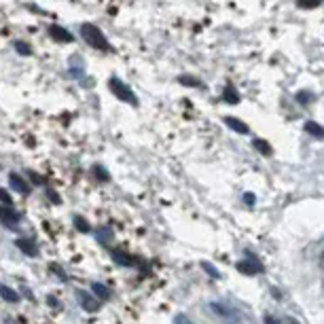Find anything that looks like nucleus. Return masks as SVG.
Wrapping results in <instances>:
<instances>
[{"label": "nucleus", "instance_id": "17", "mask_svg": "<svg viewBox=\"0 0 324 324\" xmlns=\"http://www.w3.org/2000/svg\"><path fill=\"white\" fill-rule=\"evenodd\" d=\"M225 100H227L229 104H233V102H237L240 98H237V93H235L231 87H227V89H225Z\"/></svg>", "mask_w": 324, "mask_h": 324}, {"label": "nucleus", "instance_id": "16", "mask_svg": "<svg viewBox=\"0 0 324 324\" xmlns=\"http://www.w3.org/2000/svg\"><path fill=\"white\" fill-rule=\"evenodd\" d=\"M15 51H17V53H22V55H30V53H32L30 47H28L26 43H22V41L15 43Z\"/></svg>", "mask_w": 324, "mask_h": 324}, {"label": "nucleus", "instance_id": "10", "mask_svg": "<svg viewBox=\"0 0 324 324\" xmlns=\"http://www.w3.org/2000/svg\"><path fill=\"white\" fill-rule=\"evenodd\" d=\"M93 292H95V297H98V301H108L110 299V290L104 284H93Z\"/></svg>", "mask_w": 324, "mask_h": 324}, {"label": "nucleus", "instance_id": "20", "mask_svg": "<svg viewBox=\"0 0 324 324\" xmlns=\"http://www.w3.org/2000/svg\"><path fill=\"white\" fill-rule=\"evenodd\" d=\"M93 172H95V176H100L102 180H108V174H106V170H104L102 166H98V168H95Z\"/></svg>", "mask_w": 324, "mask_h": 324}, {"label": "nucleus", "instance_id": "14", "mask_svg": "<svg viewBox=\"0 0 324 324\" xmlns=\"http://www.w3.org/2000/svg\"><path fill=\"white\" fill-rule=\"evenodd\" d=\"M254 146L259 148V152H263V155H271V146H269V142H265V140H259V138H256V140H254Z\"/></svg>", "mask_w": 324, "mask_h": 324}, {"label": "nucleus", "instance_id": "8", "mask_svg": "<svg viewBox=\"0 0 324 324\" xmlns=\"http://www.w3.org/2000/svg\"><path fill=\"white\" fill-rule=\"evenodd\" d=\"M225 123H227V125L231 127V129H235L237 133H248V131H250V129H248L246 123H242L240 119H231V117H227V119H225Z\"/></svg>", "mask_w": 324, "mask_h": 324}, {"label": "nucleus", "instance_id": "1", "mask_svg": "<svg viewBox=\"0 0 324 324\" xmlns=\"http://www.w3.org/2000/svg\"><path fill=\"white\" fill-rule=\"evenodd\" d=\"M81 36L85 38V43H87L89 47H93V49H102V51L108 49L106 36H104V34L98 30V28L91 26V24H83V26H81Z\"/></svg>", "mask_w": 324, "mask_h": 324}, {"label": "nucleus", "instance_id": "5", "mask_svg": "<svg viewBox=\"0 0 324 324\" xmlns=\"http://www.w3.org/2000/svg\"><path fill=\"white\" fill-rule=\"evenodd\" d=\"M237 269H240L242 273H250V275H256V273H261L263 271V267L259 261H242V263H237Z\"/></svg>", "mask_w": 324, "mask_h": 324}, {"label": "nucleus", "instance_id": "6", "mask_svg": "<svg viewBox=\"0 0 324 324\" xmlns=\"http://www.w3.org/2000/svg\"><path fill=\"white\" fill-rule=\"evenodd\" d=\"M79 299H81V307H83L85 311H98L100 303L95 301L91 294H87V292H79Z\"/></svg>", "mask_w": 324, "mask_h": 324}, {"label": "nucleus", "instance_id": "26", "mask_svg": "<svg viewBox=\"0 0 324 324\" xmlns=\"http://www.w3.org/2000/svg\"><path fill=\"white\" fill-rule=\"evenodd\" d=\"M320 265H322V269H324V256H322V263Z\"/></svg>", "mask_w": 324, "mask_h": 324}, {"label": "nucleus", "instance_id": "4", "mask_svg": "<svg viewBox=\"0 0 324 324\" xmlns=\"http://www.w3.org/2000/svg\"><path fill=\"white\" fill-rule=\"evenodd\" d=\"M49 36L57 43H70L72 41V34L68 30H64V28H60V26H51L49 28Z\"/></svg>", "mask_w": 324, "mask_h": 324}, {"label": "nucleus", "instance_id": "12", "mask_svg": "<svg viewBox=\"0 0 324 324\" xmlns=\"http://www.w3.org/2000/svg\"><path fill=\"white\" fill-rule=\"evenodd\" d=\"M9 180H11V185H13V189L17 191V193H26V191H28V187L24 185V180L19 178L17 174H11V176H9Z\"/></svg>", "mask_w": 324, "mask_h": 324}, {"label": "nucleus", "instance_id": "18", "mask_svg": "<svg viewBox=\"0 0 324 324\" xmlns=\"http://www.w3.org/2000/svg\"><path fill=\"white\" fill-rule=\"evenodd\" d=\"M180 83H183V85H191V87H199V83L195 79H191V76H180Z\"/></svg>", "mask_w": 324, "mask_h": 324}, {"label": "nucleus", "instance_id": "25", "mask_svg": "<svg viewBox=\"0 0 324 324\" xmlns=\"http://www.w3.org/2000/svg\"><path fill=\"white\" fill-rule=\"evenodd\" d=\"M246 202L248 204H254V195H246Z\"/></svg>", "mask_w": 324, "mask_h": 324}, {"label": "nucleus", "instance_id": "7", "mask_svg": "<svg viewBox=\"0 0 324 324\" xmlns=\"http://www.w3.org/2000/svg\"><path fill=\"white\" fill-rule=\"evenodd\" d=\"M305 131H309L313 138H320V140H324V127H322V125H318V123L307 121V123H305Z\"/></svg>", "mask_w": 324, "mask_h": 324}, {"label": "nucleus", "instance_id": "21", "mask_svg": "<svg viewBox=\"0 0 324 324\" xmlns=\"http://www.w3.org/2000/svg\"><path fill=\"white\" fill-rule=\"evenodd\" d=\"M322 3V0H299L301 7H318Z\"/></svg>", "mask_w": 324, "mask_h": 324}, {"label": "nucleus", "instance_id": "3", "mask_svg": "<svg viewBox=\"0 0 324 324\" xmlns=\"http://www.w3.org/2000/svg\"><path fill=\"white\" fill-rule=\"evenodd\" d=\"M0 223H5V225H9V227H13V225H17V223H19V214L15 212V210L3 206V208H0Z\"/></svg>", "mask_w": 324, "mask_h": 324}, {"label": "nucleus", "instance_id": "11", "mask_svg": "<svg viewBox=\"0 0 324 324\" xmlns=\"http://www.w3.org/2000/svg\"><path fill=\"white\" fill-rule=\"evenodd\" d=\"M15 246H17V248H22V250H24L26 254L36 256V246H34L32 242H28V240H17V242H15Z\"/></svg>", "mask_w": 324, "mask_h": 324}, {"label": "nucleus", "instance_id": "19", "mask_svg": "<svg viewBox=\"0 0 324 324\" xmlns=\"http://www.w3.org/2000/svg\"><path fill=\"white\" fill-rule=\"evenodd\" d=\"M174 324H193V320L180 313V316H176V318H174Z\"/></svg>", "mask_w": 324, "mask_h": 324}, {"label": "nucleus", "instance_id": "13", "mask_svg": "<svg viewBox=\"0 0 324 324\" xmlns=\"http://www.w3.org/2000/svg\"><path fill=\"white\" fill-rule=\"evenodd\" d=\"M112 259L117 261V263H121L123 267H127V265H131V259L125 254V252H121V250H112Z\"/></svg>", "mask_w": 324, "mask_h": 324}, {"label": "nucleus", "instance_id": "2", "mask_svg": "<svg viewBox=\"0 0 324 324\" xmlns=\"http://www.w3.org/2000/svg\"><path fill=\"white\" fill-rule=\"evenodd\" d=\"M108 87H110V91L117 95L119 100L129 102V104H138V100H136V95H133V91H131L123 81H119V79H114V76H112L110 83H108Z\"/></svg>", "mask_w": 324, "mask_h": 324}, {"label": "nucleus", "instance_id": "22", "mask_svg": "<svg viewBox=\"0 0 324 324\" xmlns=\"http://www.w3.org/2000/svg\"><path fill=\"white\" fill-rule=\"evenodd\" d=\"M0 199H3V202H5L7 206H9V204H11V195H9V193H7V191H5V189H0Z\"/></svg>", "mask_w": 324, "mask_h": 324}, {"label": "nucleus", "instance_id": "15", "mask_svg": "<svg viewBox=\"0 0 324 324\" xmlns=\"http://www.w3.org/2000/svg\"><path fill=\"white\" fill-rule=\"evenodd\" d=\"M74 227H76V229H81V231H85V233H87L89 229H91V227H89V223L85 221L83 216H74Z\"/></svg>", "mask_w": 324, "mask_h": 324}, {"label": "nucleus", "instance_id": "23", "mask_svg": "<svg viewBox=\"0 0 324 324\" xmlns=\"http://www.w3.org/2000/svg\"><path fill=\"white\" fill-rule=\"evenodd\" d=\"M108 233H110V231H108V229H102V231H100V240H102L104 244H106V242H108Z\"/></svg>", "mask_w": 324, "mask_h": 324}, {"label": "nucleus", "instance_id": "9", "mask_svg": "<svg viewBox=\"0 0 324 324\" xmlns=\"http://www.w3.org/2000/svg\"><path fill=\"white\" fill-rule=\"evenodd\" d=\"M0 297H3L5 301H9V303H17L19 301V294L13 288H9V286H0Z\"/></svg>", "mask_w": 324, "mask_h": 324}, {"label": "nucleus", "instance_id": "24", "mask_svg": "<svg viewBox=\"0 0 324 324\" xmlns=\"http://www.w3.org/2000/svg\"><path fill=\"white\" fill-rule=\"evenodd\" d=\"M265 324H282V322H280V320H275L273 316H267V318H265Z\"/></svg>", "mask_w": 324, "mask_h": 324}]
</instances>
